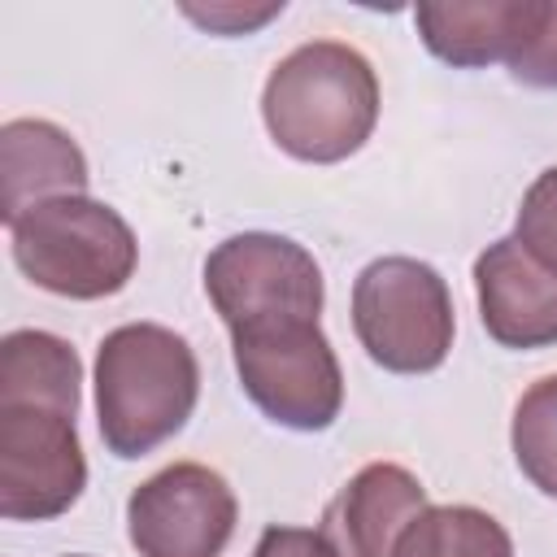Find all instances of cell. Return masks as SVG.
<instances>
[{
    "label": "cell",
    "mask_w": 557,
    "mask_h": 557,
    "mask_svg": "<svg viewBox=\"0 0 557 557\" xmlns=\"http://www.w3.org/2000/svg\"><path fill=\"white\" fill-rule=\"evenodd\" d=\"M513 239L540 270H548L557 278V165L544 170L522 191V205L513 218Z\"/></svg>",
    "instance_id": "obj_15"
},
{
    "label": "cell",
    "mask_w": 557,
    "mask_h": 557,
    "mask_svg": "<svg viewBox=\"0 0 557 557\" xmlns=\"http://www.w3.org/2000/svg\"><path fill=\"white\" fill-rule=\"evenodd\" d=\"M205 292L226 331L274 318H318L326 300L313 252L270 231L222 239L205 261Z\"/></svg>",
    "instance_id": "obj_7"
},
{
    "label": "cell",
    "mask_w": 557,
    "mask_h": 557,
    "mask_svg": "<svg viewBox=\"0 0 557 557\" xmlns=\"http://www.w3.org/2000/svg\"><path fill=\"white\" fill-rule=\"evenodd\" d=\"M474 292L483 331L500 348L557 344V278L540 270L518 239H496L474 257Z\"/></svg>",
    "instance_id": "obj_9"
},
{
    "label": "cell",
    "mask_w": 557,
    "mask_h": 557,
    "mask_svg": "<svg viewBox=\"0 0 557 557\" xmlns=\"http://www.w3.org/2000/svg\"><path fill=\"white\" fill-rule=\"evenodd\" d=\"M513 461L518 470L557 500V374L535 379L518 405H513V426H509Z\"/></svg>",
    "instance_id": "obj_14"
},
{
    "label": "cell",
    "mask_w": 557,
    "mask_h": 557,
    "mask_svg": "<svg viewBox=\"0 0 557 557\" xmlns=\"http://www.w3.org/2000/svg\"><path fill=\"white\" fill-rule=\"evenodd\" d=\"M239 500L200 461H174L144 479L126 500V535L139 557H222L235 535Z\"/></svg>",
    "instance_id": "obj_8"
},
{
    "label": "cell",
    "mask_w": 557,
    "mask_h": 557,
    "mask_svg": "<svg viewBox=\"0 0 557 557\" xmlns=\"http://www.w3.org/2000/svg\"><path fill=\"white\" fill-rule=\"evenodd\" d=\"M535 0H453V4H418L413 26L431 57L457 70H479L492 61H509L518 39L531 26Z\"/></svg>",
    "instance_id": "obj_12"
},
{
    "label": "cell",
    "mask_w": 557,
    "mask_h": 557,
    "mask_svg": "<svg viewBox=\"0 0 557 557\" xmlns=\"http://www.w3.org/2000/svg\"><path fill=\"white\" fill-rule=\"evenodd\" d=\"M352 331L387 374H431L453 348V296L435 265L379 257L352 283Z\"/></svg>",
    "instance_id": "obj_5"
},
{
    "label": "cell",
    "mask_w": 557,
    "mask_h": 557,
    "mask_svg": "<svg viewBox=\"0 0 557 557\" xmlns=\"http://www.w3.org/2000/svg\"><path fill=\"white\" fill-rule=\"evenodd\" d=\"M0 213L4 226L22 218L26 209L57 200V196H83L87 187V157L74 144L70 131L44 117H13L0 126Z\"/></svg>",
    "instance_id": "obj_11"
},
{
    "label": "cell",
    "mask_w": 557,
    "mask_h": 557,
    "mask_svg": "<svg viewBox=\"0 0 557 557\" xmlns=\"http://www.w3.org/2000/svg\"><path fill=\"white\" fill-rule=\"evenodd\" d=\"M426 509V487L396 461L361 466L326 505L322 531L339 557H392L405 527Z\"/></svg>",
    "instance_id": "obj_10"
},
{
    "label": "cell",
    "mask_w": 557,
    "mask_h": 557,
    "mask_svg": "<svg viewBox=\"0 0 557 557\" xmlns=\"http://www.w3.org/2000/svg\"><path fill=\"white\" fill-rule=\"evenodd\" d=\"M200 400L191 344L161 322H126L96 348V422L113 457L135 461L174 440Z\"/></svg>",
    "instance_id": "obj_2"
},
{
    "label": "cell",
    "mask_w": 557,
    "mask_h": 557,
    "mask_svg": "<svg viewBox=\"0 0 557 557\" xmlns=\"http://www.w3.org/2000/svg\"><path fill=\"white\" fill-rule=\"evenodd\" d=\"M244 396L287 431H326L344 409V370L318 318H274L231 331Z\"/></svg>",
    "instance_id": "obj_4"
},
{
    "label": "cell",
    "mask_w": 557,
    "mask_h": 557,
    "mask_svg": "<svg viewBox=\"0 0 557 557\" xmlns=\"http://www.w3.org/2000/svg\"><path fill=\"white\" fill-rule=\"evenodd\" d=\"M505 65L518 83L540 87V91H557V0H535L531 26Z\"/></svg>",
    "instance_id": "obj_16"
},
{
    "label": "cell",
    "mask_w": 557,
    "mask_h": 557,
    "mask_svg": "<svg viewBox=\"0 0 557 557\" xmlns=\"http://www.w3.org/2000/svg\"><path fill=\"white\" fill-rule=\"evenodd\" d=\"M261 117L287 157L309 165L348 161L379 122L374 65L352 44L309 39L270 70Z\"/></svg>",
    "instance_id": "obj_1"
},
{
    "label": "cell",
    "mask_w": 557,
    "mask_h": 557,
    "mask_svg": "<svg viewBox=\"0 0 557 557\" xmlns=\"http://www.w3.org/2000/svg\"><path fill=\"white\" fill-rule=\"evenodd\" d=\"M252 557H339V548L322 527H265Z\"/></svg>",
    "instance_id": "obj_17"
},
{
    "label": "cell",
    "mask_w": 557,
    "mask_h": 557,
    "mask_svg": "<svg viewBox=\"0 0 557 557\" xmlns=\"http://www.w3.org/2000/svg\"><path fill=\"white\" fill-rule=\"evenodd\" d=\"M9 248L35 287L65 300L117 296L139 265L126 218L91 196H57L26 209L9 222Z\"/></svg>",
    "instance_id": "obj_3"
},
{
    "label": "cell",
    "mask_w": 557,
    "mask_h": 557,
    "mask_svg": "<svg viewBox=\"0 0 557 557\" xmlns=\"http://www.w3.org/2000/svg\"><path fill=\"white\" fill-rule=\"evenodd\" d=\"M183 13H187L191 22L218 30V35H244V30H252V26L270 22V17H278V13H283V0H278V4H261V9H239V4H209V9H196V4H187Z\"/></svg>",
    "instance_id": "obj_18"
},
{
    "label": "cell",
    "mask_w": 557,
    "mask_h": 557,
    "mask_svg": "<svg viewBox=\"0 0 557 557\" xmlns=\"http://www.w3.org/2000/svg\"><path fill=\"white\" fill-rule=\"evenodd\" d=\"M392 557H513V540L479 505H426Z\"/></svg>",
    "instance_id": "obj_13"
},
{
    "label": "cell",
    "mask_w": 557,
    "mask_h": 557,
    "mask_svg": "<svg viewBox=\"0 0 557 557\" xmlns=\"http://www.w3.org/2000/svg\"><path fill=\"white\" fill-rule=\"evenodd\" d=\"M78 409L0 396V518H61L87 487Z\"/></svg>",
    "instance_id": "obj_6"
}]
</instances>
